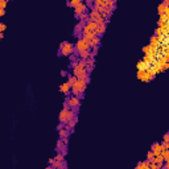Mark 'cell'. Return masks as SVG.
<instances>
[{"label": "cell", "mask_w": 169, "mask_h": 169, "mask_svg": "<svg viewBox=\"0 0 169 169\" xmlns=\"http://www.w3.org/2000/svg\"><path fill=\"white\" fill-rule=\"evenodd\" d=\"M74 54V44L69 41H63L60 44V50H58V56H63V57H69Z\"/></svg>", "instance_id": "obj_1"}, {"label": "cell", "mask_w": 169, "mask_h": 169, "mask_svg": "<svg viewBox=\"0 0 169 169\" xmlns=\"http://www.w3.org/2000/svg\"><path fill=\"white\" fill-rule=\"evenodd\" d=\"M86 87H87V84L84 83L83 81H78V79H77V82L70 87V95H74V97H77L78 94L84 93V91H86Z\"/></svg>", "instance_id": "obj_2"}, {"label": "cell", "mask_w": 169, "mask_h": 169, "mask_svg": "<svg viewBox=\"0 0 169 169\" xmlns=\"http://www.w3.org/2000/svg\"><path fill=\"white\" fill-rule=\"evenodd\" d=\"M65 101L67 102L69 107H70V110H73L75 114L79 112V107H81V99L78 97H74V95H70V97H66Z\"/></svg>", "instance_id": "obj_3"}, {"label": "cell", "mask_w": 169, "mask_h": 169, "mask_svg": "<svg viewBox=\"0 0 169 169\" xmlns=\"http://www.w3.org/2000/svg\"><path fill=\"white\" fill-rule=\"evenodd\" d=\"M84 50H90L89 45H87V41L82 40V38H78V41L74 44V53L78 56V53L84 52Z\"/></svg>", "instance_id": "obj_4"}, {"label": "cell", "mask_w": 169, "mask_h": 169, "mask_svg": "<svg viewBox=\"0 0 169 169\" xmlns=\"http://www.w3.org/2000/svg\"><path fill=\"white\" fill-rule=\"evenodd\" d=\"M89 11H90V9L87 8L86 4H84V3L82 1L79 5H77L75 8H74V16H79L81 13H83V12H89Z\"/></svg>", "instance_id": "obj_5"}, {"label": "cell", "mask_w": 169, "mask_h": 169, "mask_svg": "<svg viewBox=\"0 0 169 169\" xmlns=\"http://www.w3.org/2000/svg\"><path fill=\"white\" fill-rule=\"evenodd\" d=\"M151 152L153 153V156H159L161 152H163V147H161V144L159 143V141H156V143H153L152 144V147H151Z\"/></svg>", "instance_id": "obj_6"}, {"label": "cell", "mask_w": 169, "mask_h": 169, "mask_svg": "<svg viewBox=\"0 0 169 169\" xmlns=\"http://www.w3.org/2000/svg\"><path fill=\"white\" fill-rule=\"evenodd\" d=\"M99 19H101V13L95 9H90L89 11V21H93V22H97Z\"/></svg>", "instance_id": "obj_7"}, {"label": "cell", "mask_w": 169, "mask_h": 169, "mask_svg": "<svg viewBox=\"0 0 169 169\" xmlns=\"http://www.w3.org/2000/svg\"><path fill=\"white\" fill-rule=\"evenodd\" d=\"M60 91L61 93H63L65 97H70V84H69L67 82H65L62 84H60Z\"/></svg>", "instance_id": "obj_8"}, {"label": "cell", "mask_w": 169, "mask_h": 169, "mask_svg": "<svg viewBox=\"0 0 169 169\" xmlns=\"http://www.w3.org/2000/svg\"><path fill=\"white\" fill-rule=\"evenodd\" d=\"M106 28H107V24H101V25H98V28L94 30V34L97 37H102L103 34H105L106 32Z\"/></svg>", "instance_id": "obj_9"}, {"label": "cell", "mask_w": 169, "mask_h": 169, "mask_svg": "<svg viewBox=\"0 0 169 169\" xmlns=\"http://www.w3.org/2000/svg\"><path fill=\"white\" fill-rule=\"evenodd\" d=\"M67 111L69 110H63V108L60 111L58 120H60V123H62V124H66V123H67Z\"/></svg>", "instance_id": "obj_10"}, {"label": "cell", "mask_w": 169, "mask_h": 169, "mask_svg": "<svg viewBox=\"0 0 169 169\" xmlns=\"http://www.w3.org/2000/svg\"><path fill=\"white\" fill-rule=\"evenodd\" d=\"M103 7H105V8L115 9V7H116V1H115V0H103Z\"/></svg>", "instance_id": "obj_11"}, {"label": "cell", "mask_w": 169, "mask_h": 169, "mask_svg": "<svg viewBox=\"0 0 169 169\" xmlns=\"http://www.w3.org/2000/svg\"><path fill=\"white\" fill-rule=\"evenodd\" d=\"M135 169H149V161H140V163H137L136 168Z\"/></svg>", "instance_id": "obj_12"}, {"label": "cell", "mask_w": 169, "mask_h": 169, "mask_svg": "<svg viewBox=\"0 0 169 169\" xmlns=\"http://www.w3.org/2000/svg\"><path fill=\"white\" fill-rule=\"evenodd\" d=\"M87 58H90V50H84V52L78 53V60H83V61H86Z\"/></svg>", "instance_id": "obj_13"}, {"label": "cell", "mask_w": 169, "mask_h": 169, "mask_svg": "<svg viewBox=\"0 0 169 169\" xmlns=\"http://www.w3.org/2000/svg\"><path fill=\"white\" fill-rule=\"evenodd\" d=\"M69 136H70V131H67V129L62 128V129H60V131H58V137H60V139H63V137H69Z\"/></svg>", "instance_id": "obj_14"}, {"label": "cell", "mask_w": 169, "mask_h": 169, "mask_svg": "<svg viewBox=\"0 0 169 169\" xmlns=\"http://www.w3.org/2000/svg\"><path fill=\"white\" fill-rule=\"evenodd\" d=\"M77 20H79V21H83V22H86L87 20H89V12H83V13H81L79 16H75Z\"/></svg>", "instance_id": "obj_15"}, {"label": "cell", "mask_w": 169, "mask_h": 169, "mask_svg": "<svg viewBox=\"0 0 169 169\" xmlns=\"http://www.w3.org/2000/svg\"><path fill=\"white\" fill-rule=\"evenodd\" d=\"M81 3H82V0H70V1H66V5H67V7H73V8H75V7L79 5Z\"/></svg>", "instance_id": "obj_16"}, {"label": "cell", "mask_w": 169, "mask_h": 169, "mask_svg": "<svg viewBox=\"0 0 169 169\" xmlns=\"http://www.w3.org/2000/svg\"><path fill=\"white\" fill-rule=\"evenodd\" d=\"M63 147H65V145H63L62 139H58V140H57V144H56V152H57V153H60V152H61V149H62Z\"/></svg>", "instance_id": "obj_17"}, {"label": "cell", "mask_w": 169, "mask_h": 169, "mask_svg": "<svg viewBox=\"0 0 169 169\" xmlns=\"http://www.w3.org/2000/svg\"><path fill=\"white\" fill-rule=\"evenodd\" d=\"M66 82L69 83V84H70V87L73 86V84H74L75 82H77V78H75V77L74 75H71V74H69L67 75V81H66Z\"/></svg>", "instance_id": "obj_18"}, {"label": "cell", "mask_w": 169, "mask_h": 169, "mask_svg": "<svg viewBox=\"0 0 169 169\" xmlns=\"http://www.w3.org/2000/svg\"><path fill=\"white\" fill-rule=\"evenodd\" d=\"M53 159H54L56 161H58V163H62V161L65 160V157H63L62 155H61V153H57V155H56L54 157H53Z\"/></svg>", "instance_id": "obj_19"}, {"label": "cell", "mask_w": 169, "mask_h": 169, "mask_svg": "<svg viewBox=\"0 0 169 169\" xmlns=\"http://www.w3.org/2000/svg\"><path fill=\"white\" fill-rule=\"evenodd\" d=\"M152 50H156V49H152L151 46H149V45H145V46L143 48V52L145 53V54H148V53H151Z\"/></svg>", "instance_id": "obj_20"}, {"label": "cell", "mask_w": 169, "mask_h": 169, "mask_svg": "<svg viewBox=\"0 0 169 169\" xmlns=\"http://www.w3.org/2000/svg\"><path fill=\"white\" fill-rule=\"evenodd\" d=\"M95 67V65H86V67H84V70L87 71V74H91V71H93V69Z\"/></svg>", "instance_id": "obj_21"}, {"label": "cell", "mask_w": 169, "mask_h": 169, "mask_svg": "<svg viewBox=\"0 0 169 169\" xmlns=\"http://www.w3.org/2000/svg\"><path fill=\"white\" fill-rule=\"evenodd\" d=\"M69 60H70V62H77V61H78V56L74 53V54L69 56Z\"/></svg>", "instance_id": "obj_22"}, {"label": "cell", "mask_w": 169, "mask_h": 169, "mask_svg": "<svg viewBox=\"0 0 169 169\" xmlns=\"http://www.w3.org/2000/svg\"><path fill=\"white\" fill-rule=\"evenodd\" d=\"M0 8H1V9L7 8V1H5V0H0Z\"/></svg>", "instance_id": "obj_23"}, {"label": "cell", "mask_w": 169, "mask_h": 169, "mask_svg": "<svg viewBox=\"0 0 169 169\" xmlns=\"http://www.w3.org/2000/svg\"><path fill=\"white\" fill-rule=\"evenodd\" d=\"M60 153H61V155H62L63 157H66V155H67V147H63L62 149H61Z\"/></svg>", "instance_id": "obj_24"}, {"label": "cell", "mask_w": 169, "mask_h": 169, "mask_svg": "<svg viewBox=\"0 0 169 169\" xmlns=\"http://www.w3.org/2000/svg\"><path fill=\"white\" fill-rule=\"evenodd\" d=\"M7 29V25L4 24V22H1V21H0V32H3V33H4V30Z\"/></svg>", "instance_id": "obj_25"}, {"label": "cell", "mask_w": 169, "mask_h": 169, "mask_svg": "<svg viewBox=\"0 0 169 169\" xmlns=\"http://www.w3.org/2000/svg\"><path fill=\"white\" fill-rule=\"evenodd\" d=\"M60 169H67V163H66V160H63L62 163H61V168Z\"/></svg>", "instance_id": "obj_26"}, {"label": "cell", "mask_w": 169, "mask_h": 169, "mask_svg": "<svg viewBox=\"0 0 169 169\" xmlns=\"http://www.w3.org/2000/svg\"><path fill=\"white\" fill-rule=\"evenodd\" d=\"M164 143H168L169 141V132H165V135H164Z\"/></svg>", "instance_id": "obj_27"}, {"label": "cell", "mask_w": 169, "mask_h": 169, "mask_svg": "<svg viewBox=\"0 0 169 169\" xmlns=\"http://www.w3.org/2000/svg\"><path fill=\"white\" fill-rule=\"evenodd\" d=\"M62 141H63V145H65V147H67V145H69V137H63Z\"/></svg>", "instance_id": "obj_28"}, {"label": "cell", "mask_w": 169, "mask_h": 169, "mask_svg": "<svg viewBox=\"0 0 169 169\" xmlns=\"http://www.w3.org/2000/svg\"><path fill=\"white\" fill-rule=\"evenodd\" d=\"M152 157H155V156H153V153H152L151 151H149V152L147 153V160H151Z\"/></svg>", "instance_id": "obj_29"}, {"label": "cell", "mask_w": 169, "mask_h": 169, "mask_svg": "<svg viewBox=\"0 0 169 169\" xmlns=\"http://www.w3.org/2000/svg\"><path fill=\"white\" fill-rule=\"evenodd\" d=\"M62 106H63V110H70V107H69V105H67V102H66V101L63 102V105H62Z\"/></svg>", "instance_id": "obj_30"}, {"label": "cell", "mask_w": 169, "mask_h": 169, "mask_svg": "<svg viewBox=\"0 0 169 169\" xmlns=\"http://www.w3.org/2000/svg\"><path fill=\"white\" fill-rule=\"evenodd\" d=\"M61 75H62V77H67L69 75L67 70H61Z\"/></svg>", "instance_id": "obj_31"}, {"label": "cell", "mask_w": 169, "mask_h": 169, "mask_svg": "<svg viewBox=\"0 0 169 169\" xmlns=\"http://www.w3.org/2000/svg\"><path fill=\"white\" fill-rule=\"evenodd\" d=\"M65 127V124H62V123H58V126H57V131H60V129H62Z\"/></svg>", "instance_id": "obj_32"}, {"label": "cell", "mask_w": 169, "mask_h": 169, "mask_svg": "<svg viewBox=\"0 0 169 169\" xmlns=\"http://www.w3.org/2000/svg\"><path fill=\"white\" fill-rule=\"evenodd\" d=\"M54 163H56V160L53 159V157H52V159H49V161H48V164H49V165H53Z\"/></svg>", "instance_id": "obj_33"}, {"label": "cell", "mask_w": 169, "mask_h": 169, "mask_svg": "<svg viewBox=\"0 0 169 169\" xmlns=\"http://www.w3.org/2000/svg\"><path fill=\"white\" fill-rule=\"evenodd\" d=\"M161 169H169V163H164L163 164V168Z\"/></svg>", "instance_id": "obj_34"}, {"label": "cell", "mask_w": 169, "mask_h": 169, "mask_svg": "<svg viewBox=\"0 0 169 169\" xmlns=\"http://www.w3.org/2000/svg\"><path fill=\"white\" fill-rule=\"evenodd\" d=\"M90 81H91V77L89 75V77H87L86 79H84V83H86V84H89V83H90Z\"/></svg>", "instance_id": "obj_35"}, {"label": "cell", "mask_w": 169, "mask_h": 169, "mask_svg": "<svg viewBox=\"0 0 169 169\" xmlns=\"http://www.w3.org/2000/svg\"><path fill=\"white\" fill-rule=\"evenodd\" d=\"M161 4H163V5H165V7H168V5H169V0H164V1L161 3Z\"/></svg>", "instance_id": "obj_36"}, {"label": "cell", "mask_w": 169, "mask_h": 169, "mask_svg": "<svg viewBox=\"0 0 169 169\" xmlns=\"http://www.w3.org/2000/svg\"><path fill=\"white\" fill-rule=\"evenodd\" d=\"M4 15H5V9H1V8H0V17L4 16Z\"/></svg>", "instance_id": "obj_37"}, {"label": "cell", "mask_w": 169, "mask_h": 169, "mask_svg": "<svg viewBox=\"0 0 169 169\" xmlns=\"http://www.w3.org/2000/svg\"><path fill=\"white\" fill-rule=\"evenodd\" d=\"M46 169H54V167H53V165H48Z\"/></svg>", "instance_id": "obj_38"}, {"label": "cell", "mask_w": 169, "mask_h": 169, "mask_svg": "<svg viewBox=\"0 0 169 169\" xmlns=\"http://www.w3.org/2000/svg\"><path fill=\"white\" fill-rule=\"evenodd\" d=\"M3 37H4V33H3V32H0V40H1Z\"/></svg>", "instance_id": "obj_39"}, {"label": "cell", "mask_w": 169, "mask_h": 169, "mask_svg": "<svg viewBox=\"0 0 169 169\" xmlns=\"http://www.w3.org/2000/svg\"><path fill=\"white\" fill-rule=\"evenodd\" d=\"M54 169H56V168H54Z\"/></svg>", "instance_id": "obj_40"}]
</instances>
